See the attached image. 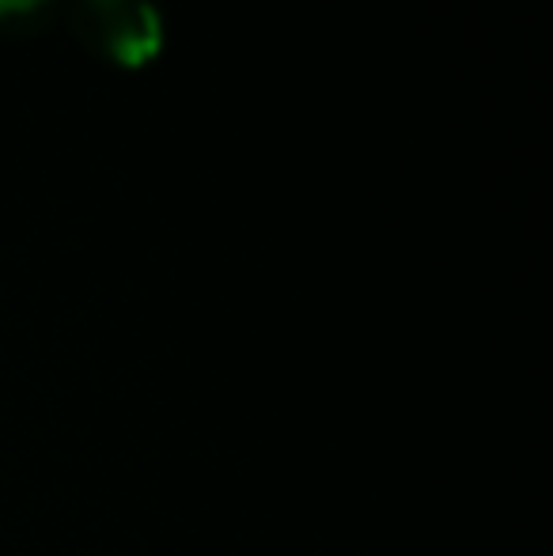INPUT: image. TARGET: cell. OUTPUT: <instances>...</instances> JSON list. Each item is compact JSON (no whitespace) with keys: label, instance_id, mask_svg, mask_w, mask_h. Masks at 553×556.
<instances>
[{"label":"cell","instance_id":"obj_2","mask_svg":"<svg viewBox=\"0 0 553 556\" xmlns=\"http://www.w3.org/2000/svg\"><path fill=\"white\" fill-rule=\"evenodd\" d=\"M58 0H0V27L8 30H35L50 23Z\"/></svg>","mask_w":553,"mask_h":556},{"label":"cell","instance_id":"obj_1","mask_svg":"<svg viewBox=\"0 0 553 556\" xmlns=\"http://www.w3.org/2000/svg\"><path fill=\"white\" fill-rule=\"evenodd\" d=\"M73 30L118 65H144L163 50V12L155 0H68Z\"/></svg>","mask_w":553,"mask_h":556}]
</instances>
